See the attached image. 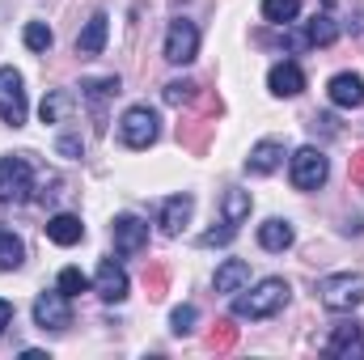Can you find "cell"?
Listing matches in <instances>:
<instances>
[{
    "label": "cell",
    "instance_id": "cell-25",
    "mask_svg": "<svg viewBox=\"0 0 364 360\" xmlns=\"http://www.w3.org/2000/svg\"><path fill=\"white\" fill-rule=\"evenodd\" d=\"M170 106H195L199 102V85L195 81H186V77H178V81H170L166 85V93H161Z\"/></svg>",
    "mask_w": 364,
    "mask_h": 360
},
{
    "label": "cell",
    "instance_id": "cell-26",
    "mask_svg": "<svg viewBox=\"0 0 364 360\" xmlns=\"http://www.w3.org/2000/svg\"><path fill=\"white\" fill-rule=\"evenodd\" d=\"M144 292H149V301H161L170 292V268L166 263H153L144 271Z\"/></svg>",
    "mask_w": 364,
    "mask_h": 360
},
{
    "label": "cell",
    "instance_id": "cell-14",
    "mask_svg": "<svg viewBox=\"0 0 364 360\" xmlns=\"http://www.w3.org/2000/svg\"><path fill=\"white\" fill-rule=\"evenodd\" d=\"M191 212H195V199L182 191V195H174V199H166L161 203V216H157V225H161V233H182L186 229V221H191Z\"/></svg>",
    "mask_w": 364,
    "mask_h": 360
},
{
    "label": "cell",
    "instance_id": "cell-6",
    "mask_svg": "<svg viewBox=\"0 0 364 360\" xmlns=\"http://www.w3.org/2000/svg\"><path fill=\"white\" fill-rule=\"evenodd\" d=\"M34 191V174L26 157H0V203H21Z\"/></svg>",
    "mask_w": 364,
    "mask_h": 360
},
{
    "label": "cell",
    "instance_id": "cell-29",
    "mask_svg": "<svg viewBox=\"0 0 364 360\" xmlns=\"http://www.w3.org/2000/svg\"><path fill=\"white\" fill-rule=\"evenodd\" d=\"M21 38H26V47H30V51H51V43H55V34H51V26H47V21H30Z\"/></svg>",
    "mask_w": 364,
    "mask_h": 360
},
{
    "label": "cell",
    "instance_id": "cell-32",
    "mask_svg": "<svg viewBox=\"0 0 364 360\" xmlns=\"http://www.w3.org/2000/svg\"><path fill=\"white\" fill-rule=\"evenodd\" d=\"M195 322H199V309H195V305H178V309L170 314V331H174V335H191Z\"/></svg>",
    "mask_w": 364,
    "mask_h": 360
},
{
    "label": "cell",
    "instance_id": "cell-18",
    "mask_svg": "<svg viewBox=\"0 0 364 360\" xmlns=\"http://www.w3.org/2000/svg\"><path fill=\"white\" fill-rule=\"evenodd\" d=\"M250 284V263L246 259H225L220 268H216V292L220 297H233V292H242Z\"/></svg>",
    "mask_w": 364,
    "mask_h": 360
},
{
    "label": "cell",
    "instance_id": "cell-16",
    "mask_svg": "<svg viewBox=\"0 0 364 360\" xmlns=\"http://www.w3.org/2000/svg\"><path fill=\"white\" fill-rule=\"evenodd\" d=\"M284 166V140H259L246 157V170L250 174H275Z\"/></svg>",
    "mask_w": 364,
    "mask_h": 360
},
{
    "label": "cell",
    "instance_id": "cell-9",
    "mask_svg": "<svg viewBox=\"0 0 364 360\" xmlns=\"http://www.w3.org/2000/svg\"><path fill=\"white\" fill-rule=\"evenodd\" d=\"M73 297H64L60 288L55 292H43L38 301H34V322L43 327V331H64V327H73V305H68Z\"/></svg>",
    "mask_w": 364,
    "mask_h": 360
},
{
    "label": "cell",
    "instance_id": "cell-37",
    "mask_svg": "<svg viewBox=\"0 0 364 360\" xmlns=\"http://www.w3.org/2000/svg\"><path fill=\"white\" fill-rule=\"evenodd\" d=\"M13 322V305L9 301H0V335H4V327Z\"/></svg>",
    "mask_w": 364,
    "mask_h": 360
},
{
    "label": "cell",
    "instance_id": "cell-10",
    "mask_svg": "<svg viewBox=\"0 0 364 360\" xmlns=\"http://www.w3.org/2000/svg\"><path fill=\"white\" fill-rule=\"evenodd\" d=\"M114 250L119 255H140L149 246V225L140 216H114Z\"/></svg>",
    "mask_w": 364,
    "mask_h": 360
},
{
    "label": "cell",
    "instance_id": "cell-4",
    "mask_svg": "<svg viewBox=\"0 0 364 360\" xmlns=\"http://www.w3.org/2000/svg\"><path fill=\"white\" fill-rule=\"evenodd\" d=\"M288 174H292V186H296V191H318V186L326 182V174H331V162H326V153H322V149L305 144V149H296V153H292Z\"/></svg>",
    "mask_w": 364,
    "mask_h": 360
},
{
    "label": "cell",
    "instance_id": "cell-22",
    "mask_svg": "<svg viewBox=\"0 0 364 360\" xmlns=\"http://www.w3.org/2000/svg\"><path fill=\"white\" fill-rule=\"evenodd\" d=\"M305 38H309V47H331L339 38L335 17L331 13H314V21H305Z\"/></svg>",
    "mask_w": 364,
    "mask_h": 360
},
{
    "label": "cell",
    "instance_id": "cell-7",
    "mask_svg": "<svg viewBox=\"0 0 364 360\" xmlns=\"http://www.w3.org/2000/svg\"><path fill=\"white\" fill-rule=\"evenodd\" d=\"M0 119L9 127L26 123V85H21L17 68H0Z\"/></svg>",
    "mask_w": 364,
    "mask_h": 360
},
{
    "label": "cell",
    "instance_id": "cell-17",
    "mask_svg": "<svg viewBox=\"0 0 364 360\" xmlns=\"http://www.w3.org/2000/svg\"><path fill=\"white\" fill-rule=\"evenodd\" d=\"M267 85H272L275 97H296V93L305 90V73L292 60H284V64H275L272 73H267Z\"/></svg>",
    "mask_w": 364,
    "mask_h": 360
},
{
    "label": "cell",
    "instance_id": "cell-12",
    "mask_svg": "<svg viewBox=\"0 0 364 360\" xmlns=\"http://www.w3.org/2000/svg\"><path fill=\"white\" fill-rule=\"evenodd\" d=\"M326 93H331V102H335V106L356 110V106H364V77H360V73H339V77H331Z\"/></svg>",
    "mask_w": 364,
    "mask_h": 360
},
{
    "label": "cell",
    "instance_id": "cell-34",
    "mask_svg": "<svg viewBox=\"0 0 364 360\" xmlns=\"http://www.w3.org/2000/svg\"><path fill=\"white\" fill-rule=\"evenodd\" d=\"M309 127H314V132H322V136H339L335 115H314V119H309Z\"/></svg>",
    "mask_w": 364,
    "mask_h": 360
},
{
    "label": "cell",
    "instance_id": "cell-35",
    "mask_svg": "<svg viewBox=\"0 0 364 360\" xmlns=\"http://www.w3.org/2000/svg\"><path fill=\"white\" fill-rule=\"evenodd\" d=\"M60 153H64V157H81V140L64 136V140H60Z\"/></svg>",
    "mask_w": 364,
    "mask_h": 360
},
{
    "label": "cell",
    "instance_id": "cell-36",
    "mask_svg": "<svg viewBox=\"0 0 364 360\" xmlns=\"http://www.w3.org/2000/svg\"><path fill=\"white\" fill-rule=\"evenodd\" d=\"M352 182H356V186H364V153H356V157H352Z\"/></svg>",
    "mask_w": 364,
    "mask_h": 360
},
{
    "label": "cell",
    "instance_id": "cell-31",
    "mask_svg": "<svg viewBox=\"0 0 364 360\" xmlns=\"http://www.w3.org/2000/svg\"><path fill=\"white\" fill-rule=\"evenodd\" d=\"M85 288H90V280H85V271L81 268H64L60 271V292H64V297H81Z\"/></svg>",
    "mask_w": 364,
    "mask_h": 360
},
{
    "label": "cell",
    "instance_id": "cell-11",
    "mask_svg": "<svg viewBox=\"0 0 364 360\" xmlns=\"http://www.w3.org/2000/svg\"><path fill=\"white\" fill-rule=\"evenodd\" d=\"M93 288H97L102 301L119 305V301L127 297V271L119 268L114 259H102V268H97V275H93Z\"/></svg>",
    "mask_w": 364,
    "mask_h": 360
},
{
    "label": "cell",
    "instance_id": "cell-19",
    "mask_svg": "<svg viewBox=\"0 0 364 360\" xmlns=\"http://www.w3.org/2000/svg\"><path fill=\"white\" fill-rule=\"evenodd\" d=\"M47 238H51L55 246H77V242L85 238V225H81V216L60 212V216H51V221H47Z\"/></svg>",
    "mask_w": 364,
    "mask_h": 360
},
{
    "label": "cell",
    "instance_id": "cell-3",
    "mask_svg": "<svg viewBox=\"0 0 364 360\" xmlns=\"http://www.w3.org/2000/svg\"><path fill=\"white\" fill-rule=\"evenodd\" d=\"M216 115H220V97H216V93H208V97H203V110H199L195 119L178 123V144H182V149L203 153V149H208V140H212V132H216Z\"/></svg>",
    "mask_w": 364,
    "mask_h": 360
},
{
    "label": "cell",
    "instance_id": "cell-8",
    "mask_svg": "<svg viewBox=\"0 0 364 360\" xmlns=\"http://www.w3.org/2000/svg\"><path fill=\"white\" fill-rule=\"evenodd\" d=\"M195 55H199V30H195V21L174 17L170 30H166V60L170 64H191Z\"/></svg>",
    "mask_w": 364,
    "mask_h": 360
},
{
    "label": "cell",
    "instance_id": "cell-13",
    "mask_svg": "<svg viewBox=\"0 0 364 360\" xmlns=\"http://www.w3.org/2000/svg\"><path fill=\"white\" fill-rule=\"evenodd\" d=\"M123 90L119 85V77H102V81H85V90H81V97L90 102L93 119H97V132H106V102L114 97V93Z\"/></svg>",
    "mask_w": 364,
    "mask_h": 360
},
{
    "label": "cell",
    "instance_id": "cell-5",
    "mask_svg": "<svg viewBox=\"0 0 364 360\" xmlns=\"http://www.w3.org/2000/svg\"><path fill=\"white\" fill-rule=\"evenodd\" d=\"M119 136H123L127 149H149V144L161 136V119H157V110H149V106H132V110L123 115V123H119Z\"/></svg>",
    "mask_w": 364,
    "mask_h": 360
},
{
    "label": "cell",
    "instance_id": "cell-2",
    "mask_svg": "<svg viewBox=\"0 0 364 360\" xmlns=\"http://www.w3.org/2000/svg\"><path fill=\"white\" fill-rule=\"evenodd\" d=\"M318 297H322L326 309H335V314H352L356 305H364V275H352V271L326 275V280H318Z\"/></svg>",
    "mask_w": 364,
    "mask_h": 360
},
{
    "label": "cell",
    "instance_id": "cell-28",
    "mask_svg": "<svg viewBox=\"0 0 364 360\" xmlns=\"http://www.w3.org/2000/svg\"><path fill=\"white\" fill-rule=\"evenodd\" d=\"M250 216V191H229L225 195V221L229 225H242Z\"/></svg>",
    "mask_w": 364,
    "mask_h": 360
},
{
    "label": "cell",
    "instance_id": "cell-33",
    "mask_svg": "<svg viewBox=\"0 0 364 360\" xmlns=\"http://www.w3.org/2000/svg\"><path fill=\"white\" fill-rule=\"evenodd\" d=\"M233 233H237V225H229V221H225L220 229H208L199 242H203V246H229V242H233Z\"/></svg>",
    "mask_w": 364,
    "mask_h": 360
},
{
    "label": "cell",
    "instance_id": "cell-27",
    "mask_svg": "<svg viewBox=\"0 0 364 360\" xmlns=\"http://www.w3.org/2000/svg\"><path fill=\"white\" fill-rule=\"evenodd\" d=\"M296 13H301V0H263V17L275 21V26L296 21Z\"/></svg>",
    "mask_w": 364,
    "mask_h": 360
},
{
    "label": "cell",
    "instance_id": "cell-24",
    "mask_svg": "<svg viewBox=\"0 0 364 360\" xmlns=\"http://www.w3.org/2000/svg\"><path fill=\"white\" fill-rule=\"evenodd\" d=\"M212 352H229L233 344H237V327H233V318H220L212 331H208V339H203Z\"/></svg>",
    "mask_w": 364,
    "mask_h": 360
},
{
    "label": "cell",
    "instance_id": "cell-23",
    "mask_svg": "<svg viewBox=\"0 0 364 360\" xmlns=\"http://www.w3.org/2000/svg\"><path fill=\"white\" fill-rule=\"evenodd\" d=\"M21 259H26V246H21V238H13L9 229H0V271L21 268Z\"/></svg>",
    "mask_w": 364,
    "mask_h": 360
},
{
    "label": "cell",
    "instance_id": "cell-1",
    "mask_svg": "<svg viewBox=\"0 0 364 360\" xmlns=\"http://www.w3.org/2000/svg\"><path fill=\"white\" fill-rule=\"evenodd\" d=\"M288 297H292V288H288V280H263L255 292H246V297H233V318H272L279 314L284 305H288Z\"/></svg>",
    "mask_w": 364,
    "mask_h": 360
},
{
    "label": "cell",
    "instance_id": "cell-15",
    "mask_svg": "<svg viewBox=\"0 0 364 360\" xmlns=\"http://www.w3.org/2000/svg\"><path fill=\"white\" fill-rule=\"evenodd\" d=\"M326 352L339 360H352V356H364V331L356 322H343V327H335V335L326 339Z\"/></svg>",
    "mask_w": 364,
    "mask_h": 360
},
{
    "label": "cell",
    "instance_id": "cell-20",
    "mask_svg": "<svg viewBox=\"0 0 364 360\" xmlns=\"http://www.w3.org/2000/svg\"><path fill=\"white\" fill-rule=\"evenodd\" d=\"M106 30H110V17L106 13H93L85 21V30L77 34V55H97L106 47Z\"/></svg>",
    "mask_w": 364,
    "mask_h": 360
},
{
    "label": "cell",
    "instance_id": "cell-30",
    "mask_svg": "<svg viewBox=\"0 0 364 360\" xmlns=\"http://www.w3.org/2000/svg\"><path fill=\"white\" fill-rule=\"evenodd\" d=\"M68 102H73V97H68L64 90L47 93V97H43V110H38V115H43V123H60V119H64V110H68Z\"/></svg>",
    "mask_w": 364,
    "mask_h": 360
},
{
    "label": "cell",
    "instance_id": "cell-21",
    "mask_svg": "<svg viewBox=\"0 0 364 360\" xmlns=\"http://www.w3.org/2000/svg\"><path fill=\"white\" fill-rule=\"evenodd\" d=\"M292 238H296V233H292V225H288L284 216H272V221L259 225V246H263V250H288Z\"/></svg>",
    "mask_w": 364,
    "mask_h": 360
}]
</instances>
